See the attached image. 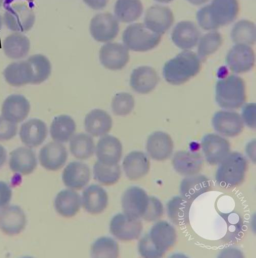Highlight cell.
Wrapping results in <instances>:
<instances>
[{
	"instance_id": "1",
	"label": "cell",
	"mask_w": 256,
	"mask_h": 258,
	"mask_svg": "<svg viewBox=\"0 0 256 258\" xmlns=\"http://www.w3.org/2000/svg\"><path fill=\"white\" fill-rule=\"evenodd\" d=\"M239 11L238 0H213L210 5L198 12L197 18L203 29L215 30L232 23L236 19Z\"/></svg>"
},
{
	"instance_id": "2",
	"label": "cell",
	"mask_w": 256,
	"mask_h": 258,
	"mask_svg": "<svg viewBox=\"0 0 256 258\" xmlns=\"http://www.w3.org/2000/svg\"><path fill=\"white\" fill-rule=\"evenodd\" d=\"M201 69L200 57L193 51L186 50L165 64L163 74L167 82L179 85L197 76Z\"/></svg>"
},
{
	"instance_id": "3",
	"label": "cell",
	"mask_w": 256,
	"mask_h": 258,
	"mask_svg": "<svg viewBox=\"0 0 256 258\" xmlns=\"http://www.w3.org/2000/svg\"><path fill=\"white\" fill-rule=\"evenodd\" d=\"M4 22L10 30L25 32L33 27L36 20L34 0H5Z\"/></svg>"
},
{
	"instance_id": "4",
	"label": "cell",
	"mask_w": 256,
	"mask_h": 258,
	"mask_svg": "<svg viewBox=\"0 0 256 258\" xmlns=\"http://www.w3.org/2000/svg\"><path fill=\"white\" fill-rule=\"evenodd\" d=\"M216 101L222 108L235 110L246 101L245 86L240 77L231 75L219 80L216 86Z\"/></svg>"
},
{
	"instance_id": "5",
	"label": "cell",
	"mask_w": 256,
	"mask_h": 258,
	"mask_svg": "<svg viewBox=\"0 0 256 258\" xmlns=\"http://www.w3.org/2000/svg\"><path fill=\"white\" fill-rule=\"evenodd\" d=\"M216 174L218 184L223 188H232L243 180L247 168V161L238 152L230 153L218 165Z\"/></svg>"
},
{
	"instance_id": "6",
	"label": "cell",
	"mask_w": 256,
	"mask_h": 258,
	"mask_svg": "<svg viewBox=\"0 0 256 258\" xmlns=\"http://www.w3.org/2000/svg\"><path fill=\"white\" fill-rule=\"evenodd\" d=\"M162 36L143 23H135L128 26L124 30L122 41L131 50L145 52L155 48L161 42Z\"/></svg>"
},
{
	"instance_id": "7",
	"label": "cell",
	"mask_w": 256,
	"mask_h": 258,
	"mask_svg": "<svg viewBox=\"0 0 256 258\" xmlns=\"http://www.w3.org/2000/svg\"><path fill=\"white\" fill-rule=\"evenodd\" d=\"M90 31L95 40L99 42H109L114 39L118 35L119 23L112 14H99L92 19Z\"/></svg>"
},
{
	"instance_id": "8",
	"label": "cell",
	"mask_w": 256,
	"mask_h": 258,
	"mask_svg": "<svg viewBox=\"0 0 256 258\" xmlns=\"http://www.w3.org/2000/svg\"><path fill=\"white\" fill-rule=\"evenodd\" d=\"M149 198L147 192L141 187L133 186L127 188L121 199L124 214L134 219L142 218L148 207Z\"/></svg>"
},
{
	"instance_id": "9",
	"label": "cell",
	"mask_w": 256,
	"mask_h": 258,
	"mask_svg": "<svg viewBox=\"0 0 256 258\" xmlns=\"http://www.w3.org/2000/svg\"><path fill=\"white\" fill-rule=\"evenodd\" d=\"M143 227L141 220L119 213L114 216L110 224L111 233L121 241H132L140 236Z\"/></svg>"
},
{
	"instance_id": "10",
	"label": "cell",
	"mask_w": 256,
	"mask_h": 258,
	"mask_svg": "<svg viewBox=\"0 0 256 258\" xmlns=\"http://www.w3.org/2000/svg\"><path fill=\"white\" fill-rule=\"evenodd\" d=\"M202 147L206 160L211 165H218L230 153L229 142L216 134L206 135Z\"/></svg>"
},
{
	"instance_id": "11",
	"label": "cell",
	"mask_w": 256,
	"mask_h": 258,
	"mask_svg": "<svg viewBox=\"0 0 256 258\" xmlns=\"http://www.w3.org/2000/svg\"><path fill=\"white\" fill-rule=\"evenodd\" d=\"M130 58L129 49L122 44L108 43L100 51V60L102 66L111 71L123 69Z\"/></svg>"
},
{
	"instance_id": "12",
	"label": "cell",
	"mask_w": 256,
	"mask_h": 258,
	"mask_svg": "<svg viewBox=\"0 0 256 258\" xmlns=\"http://www.w3.org/2000/svg\"><path fill=\"white\" fill-rule=\"evenodd\" d=\"M144 21L149 29L162 36L173 25L174 17L169 8L156 5L147 11Z\"/></svg>"
},
{
	"instance_id": "13",
	"label": "cell",
	"mask_w": 256,
	"mask_h": 258,
	"mask_svg": "<svg viewBox=\"0 0 256 258\" xmlns=\"http://www.w3.org/2000/svg\"><path fill=\"white\" fill-rule=\"evenodd\" d=\"M68 152L65 146L58 142H50L40 151L39 161L45 169L56 171L63 167L68 158Z\"/></svg>"
},
{
	"instance_id": "14",
	"label": "cell",
	"mask_w": 256,
	"mask_h": 258,
	"mask_svg": "<svg viewBox=\"0 0 256 258\" xmlns=\"http://www.w3.org/2000/svg\"><path fill=\"white\" fill-rule=\"evenodd\" d=\"M226 62L230 70L234 73L248 72L254 66V52L248 45L236 44L229 51Z\"/></svg>"
},
{
	"instance_id": "15",
	"label": "cell",
	"mask_w": 256,
	"mask_h": 258,
	"mask_svg": "<svg viewBox=\"0 0 256 258\" xmlns=\"http://www.w3.org/2000/svg\"><path fill=\"white\" fill-rule=\"evenodd\" d=\"M27 223L26 215L19 206L4 208L0 213V230L9 236H15L22 233Z\"/></svg>"
},
{
	"instance_id": "16",
	"label": "cell",
	"mask_w": 256,
	"mask_h": 258,
	"mask_svg": "<svg viewBox=\"0 0 256 258\" xmlns=\"http://www.w3.org/2000/svg\"><path fill=\"white\" fill-rule=\"evenodd\" d=\"M215 130L219 134L228 137L239 135L244 127L243 121L237 113L229 111L216 112L212 119Z\"/></svg>"
},
{
	"instance_id": "17",
	"label": "cell",
	"mask_w": 256,
	"mask_h": 258,
	"mask_svg": "<svg viewBox=\"0 0 256 258\" xmlns=\"http://www.w3.org/2000/svg\"><path fill=\"white\" fill-rule=\"evenodd\" d=\"M47 125L42 120L33 118L24 123L19 133L22 142L29 148L40 146L47 137Z\"/></svg>"
},
{
	"instance_id": "18",
	"label": "cell",
	"mask_w": 256,
	"mask_h": 258,
	"mask_svg": "<svg viewBox=\"0 0 256 258\" xmlns=\"http://www.w3.org/2000/svg\"><path fill=\"white\" fill-rule=\"evenodd\" d=\"M148 235L155 247L164 253L174 245L176 240L174 228L166 221L157 222Z\"/></svg>"
},
{
	"instance_id": "19",
	"label": "cell",
	"mask_w": 256,
	"mask_h": 258,
	"mask_svg": "<svg viewBox=\"0 0 256 258\" xmlns=\"http://www.w3.org/2000/svg\"><path fill=\"white\" fill-rule=\"evenodd\" d=\"M9 164L13 172L27 175L35 171L38 163L33 150L29 147H20L10 153Z\"/></svg>"
},
{
	"instance_id": "20",
	"label": "cell",
	"mask_w": 256,
	"mask_h": 258,
	"mask_svg": "<svg viewBox=\"0 0 256 258\" xmlns=\"http://www.w3.org/2000/svg\"><path fill=\"white\" fill-rule=\"evenodd\" d=\"M122 153V146L116 138L106 135L98 142L96 147V154L101 163L115 165L119 162Z\"/></svg>"
},
{
	"instance_id": "21",
	"label": "cell",
	"mask_w": 256,
	"mask_h": 258,
	"mask_svg": "<svg viewBox=\"0 0 256 258\" xmlns=\"http://www.w3.org/2000/svg\"><path fill=\"white\" fill-rule=\"evenodd\" d=\"M200 37V32L195 23L182 21L174 27L172 40L178 48L187 50L195 47Z\"/></svg>"
},
{
	"instance_id": "22",
	"label": "cell",
	"mask_w": 256,
	"mask_h": 258,
	"mask_svg": "<svg viewBox=\"0 0 256 258\" xmlns=\"http://www.w3.org/2000/svg\"><path fill=\"white\" fill-rule=\"evenodd\" d=\"M126 177L131 180H137L145 176L150 168L147 155L142 151H135L128 154L122 163Z\"/></svg>"
},
{
	"instance_id": "23",
	"label": "cell",
	"mask_w": 256,
	"mask_h": 258,
	"mask_svg": "<svg viewBox=\"0 0 256 258\" xmlns=\"http://www.w3.org/2000/svg\"><path fill=\"white\" fill-rule=\"evenodd\" d=\"M146 148L149 155L153 159L163 161L172 154L174 145L170 136L163 132H155L147 140Z\"/></svg>"
},
{
	"instance_id": "24",
	"label": "cell",
	"mask_w": 256,
	"mask_h": 258,
	"mask_svg": "<svg viewBox=\"0 0 256 258\" xmlns=\"http://www.w3.org/2000/svg\"><path fill=\"white\" fill-rule=\"evenodd\" d=\"M30 105L22 95L14 94L8 97L2 107V116L16 123L24 120L28 116Z\"/></svg>"
},
{
	"instance_id": "25",
	"label": "cell",
	"mask_w": 256,
	"mask_h": 258,
	"mask_svg": "<svg viewBox=\"0 0 256 258\" xmlns=\"http://www.w3.org/2000/svg\"><path fill=\"white\" fill-rule=\"evenodd\" d=\"M108 200L106 190L97 184L90 185L83 192L82 202L83 207L91 214L102 213L107 207Z\"/></svg>"
},
{
	"instance_id": "26",
	"label": "cell",
	"mask_w": 256,
	"mask_h": 258,
	"mask_svg": "<svg viewBox=\"0 0 256 258\" xmlns=\"http://www.w3.org/2000/svg\"><path fill=\"white\" fill-rule=\"evenodd\" d=\"M203 165V160L198 153L188 151H181L174 155L172 166L179 174L189 176L199 174Z\"/></svg>"
},
{
	"instance_id": "27",
	"label": "cell",
	"mask_w": 256,
	"mask_h": 258,
	"mask_svg": "<svg viewBox=\"0 0 256 258\" xmlns=\"http://www.w3.org/2000/svg\"><path fill=\"white\" fill-rule=\"evenodd\" d=\"M89 167L80 161H73L63 170L62 181L67 187L73 189H81L85 187L90 179Z\"/></svg>"
},
{
	"instance_id": "28",
	"label": "cell",
	"mask_w": 256,
	"mask_h": 258,
	"mask_svg": "<svg viewBox=\"0 0 256 258\" xmlns=\"http://www.w3.org/2000/svg\"><path fill=\"white\" fill-rule=\"evenodd\" d=\"M211 185V180L203 175L186 176L180 183V193L185 199L193 201L209 190Z\"/></svg>"
},
{
	"instance_id": "29",
	"label": "cell",
	"mask_w": 256,
	"mask_h": 258,
	"mask_svg": "<svg viewBox=\"0 0 256 258\" xmlns=\"http://www.w3.org/2000/svg\"><path fill=\"white\" fill-rule=\"evenodd\" d=\"M159 81L155 70L149 67H141L134 70L131 75L130 85L139 94H148L153 91Z\"/></svg>"
},
{
	"instance_id": "30",
	"label": "cell",
	"mask_w": 256,
	"mask_h": 258,
	"mask_svg": "<svg viewBox=\"0 0 256 258\" xmlns=\"http://www.w3.org/2000/svg\"><path fill=\"white\" fill-rule=\"evenodd\" d=\"M112 119L106 111L96 109L88 113L85 119V130L94 137L105 136L112 128Z\"/></svg>"
},
{
	"instance_id": "31",
	"label": "cell",
	"mask_w": 256,
	"mask_h": 258,
	"mask_svg": "<svg viewBox=\"0 0 256 258\" xmlns=\"http://www.w3.org/2000/svg\"><path fill=\"white\" fill-rule=\"evenodd\" d=\"M82 204L79 194L70 189L59 192L54 201L56 211L60 216L66 218L75 216L80 211Z\"/></svg>"
},
{
	"instance_id": "32",
	"label": "cell",
	"mask_w": 256,
	"mask_h": 258,
	"mask_svg": "<svg viewBox=\"0 0 256 258\" xmlns=\"http://www.w3.org/2000/svg\"><path fill=\"white\" fill-rule=\"evenodd\" d=\"M76 131V124L74 119L67 115H60L53 119L50 128V134L54 142H68Z\"/></svg>"
},
{
	"instance_id": "33",
	"label": "cell",
	"mask_w": 256,
	"mask_h": 258,
	"mask_svg": "<svg viewBox=\"0 0 256 258\" xmlns=\"http://www.w3.org/2000/svg\"><path fill=\"white\" fill-rule=\"evenodd\" d=\"M4 75L6 81L14 87L30 84L31 72L27 60L14 62L5 69Z\"/></svg>"
},
{
	"instance_id": "34",
	"label": "cell",
	"mask_w": 256,
	"mask_h": 258,
	"mask_svg": "<svg viewBox=\"0 0 256 258\" xmlns=\"http://www.w3.org/2000/svg\"><path fill=\"white\" fill-rule=\"evenodd\" d=\"M4 50L9 58L19 59L25 57L28 54L30 42L25 35L16 32L8 36L4 41Z\"/></svg>"
},
{
	"instance_id": "35",
	"label": "cell",
	"mask_w": 256,
	"mask_h": 258,
	"mask_svg": "<svg viewBox=\"0 0 256 258\" xmlns=\"http://www.w3.org/2000/svg\"><path fill=\"white\" fill-rule=\"evenodd\" d=\"M143 12L141 0H117L114 13L116 18L124 23H131L138 20Z\"/></svg>"
},
{
	"instance_id": "36",
	"label": "cell",
	"mask_w": 256,
	"mask_h": 258,
	"mask_svg": "<svg viewBox=\"0 0 256 258\" xmlns=\"http://www.w3.org/2000/svg\"><path fill=\"white\" fill-rule=\"evenodd\" d=\"M191 204L183 197H175L167 204L168 216L170 220L178 226L184 225L189 221Z\"/></svg>"
},
{
	"instance_id": "37",
	"label": "cell",
	"mask_w": 256,
	"mask_h": 258,
	"mask_svg": "<svg viewBox=\"0 0 256 258\" xmlns=\"http://www.w3.org/2000/svg\"><path fill=\"white\" fill-rule=\"evenodd\" d=\"M27 60L31 72V84H40L48 79L51 73V64L45 56L35 54L30 56Z\"/></svg>"
},
{
	"instance_id": "38",
	"label": "cell",
	"mask_w": 256,
	"mask_h": 258,
	"mask_svg": "<svg viewBox=\"0 0 256 258\" xmlns=\"http://www.w3.org/2000/svg\"><path fill=\"white\" fill-rule=\"evenodd\" d=\"M70 151L77 159L85 160L92 157L95 151L93 138L85 134H79L71 139Z\"/></svg>"
},
{
	"instance_id": "39",
	"label": "cell",
	"mask_w": 256,
	"mask_h": 258,
	"mask_svg": "<svg viewBox=\"0 0 256 258\" xmlns=\"http://www.w3.org/2000/svg\"><path fill=\"white\" fill-rule=\"evenodd\" d=\"M255 26L248 20H242L237 22L231 31V38L236 44L252 45L255 42Z\"/></svg>"
},
{
	"instance_id": "40",
	"label": "cell",
	"mask_w": 256,
	"mask_h": 258,
	"mask_svg": "<svg viewBox=\"0 0 256 258\" xmlns=\"http://www.w3.org/2000/svg\"><path fill=\"white\" fill-rule=\"evenodd\" d=\"M121 173L118 164L109 165L98 160L93 167L94 179L104 185H111L117 183L120 178Z\"/></svg>"
},
{
	"instance_id": "41",
	"label": "cell",
	"mask_w": 256,
	"mask_h": 258,
	"mask_svg": "<svg viewBox=\"0 0 256 258\" xmlns=\"http://www.w3.org/2000/svg\"><path fill=\"white\" fill-rule=\"evenodd\" d=\"M119 252L117 242L109 237H100L91 247V255L93 257H117Z\"/></svg>"
},
{
	"instance_id": "42",
	"label": "cell",
	"mask_w": 256,
	"mask_h": 258,
	"mask_svg": "<svg viewBox=\"0 0 256 258\" xmlns=\"http://www.w3.org/2000/svg\"><path fill=\"white\" fill-rule=\"evenodd\" d=\"M223 40L221 34L217 31H212L204 35L200 40L198 53L200 58L205 59L215 52L221 46Z\"/></svg>"
},
{
	"instance_id": "43",
	"label": "cell",
	"mask_w": 256,
	"mask_h": 258,
	"mask_svg": "<svg viewBox=\"0 0 256 258\" xmlns=\"http://www.w3.org/2000/svg\"><path fill=\"white\" fill-rule=\"evenodd\" d=\"M135 101L134 96L129 93L120 92L113 97L111 107L113 113L117 116H124L134 110Z\"/></svg>"
},
{
	"instance_id": "44",
	"label": "cell",
	"mask_w": 256,
	"mask_h": 258,
	"mask_svg": "<svg viewBox=\"0 0 256 258\" xmlns=\"http://www.w3.org/2000/svg\"><path fill=\"white\" fill-rule=\"evenodd\" d=\"M228 225V230L226 238L231 241L237 239L242 234V223L240 217L236 213H229L222 215Z\"/></svg>"
},
{
	"instance_id": "45",
	"label": "cell",
	"mask_w": 256,
	"mask_h": 258,
	"mask_svg": "<svg viewBox=\"0 0 256 258\" xmlns=\"http://www.w3.org/2000/svg\"><path fill=\"white\" fill-rule=\"evenodd\" d=\"M164 213V207L161 202L154 197H149V203L143 219L149 222L156 221Z\"/></svg>"
},
{
	"instance_id": "46",
	"label": "cell",
	"mask_w": 256,
	"mask_h": 258,
	"mask_svg": "<svg viewBox=\"0 0 256 258\" xmlns=\"http://www.w3.org/2000/svg\"><path fill=\"white\" fill-rule=\"evenodd\" d=\"M138 249L140 254L146 258H157L162 257L164 254L159 250L150 240L149 236L145 235L140 240Z\"/></svg>"
},
{
	"instance_id": "47",
	"label": "cell",
	"mask_w": 256,
	"mask_h": 258,
	"mask_svg": "<svg viewBox=\"0 0 256 258\" xmlns=\"http://www.w3.org/2000/svg\"><path fill=\"white\" fill-rule=\"evenodd\" d=\"M18 126L16 123L11 122L2 115L0 116V141H8L17 135Z\"/></svg>"
},
{
	"instance_id": "48",
	"label": "cell",
	"mask_w": 256,
	"mask_h": 258,
	"mask_svg": "<svg viewBox=\"0 0 256 258\" xmlns=\"http://www.w3.org/2000/svg\"><path fill=\"white\" fill-rule=\"evenodd\" d=\"M12 190L7 183L0 181V208L6 207L11 202Z\"/></svg>"
},
{
	"instance_id": "49",
	"label": "cell",
	"mask_w": 256,
	"mask_h": 258,
	"mask_svg": "<svg viewBox=\"0 0 256 258\" xmlns=\"http://www.w3.org/2000/svg\"><path fill=\"white\" fill-rule=\"evenodd\" d=\"M255 104H248L243 109L242 116L245 123L250 127H255Z\"/></svg>"
},
{
	"instance_id": "50",
	"label": "cell",
	"mask_w": 256,
	"mask_h": 258,
	"mask_svg": "<svg viewBox=\"0 0 256 258\" xmlns=\"http://www.w3.org/2000/svg\"><path fill=\"white\" fill-rule=\"evenodd\" d=\"M89 7L94 10H101L107 5L109 0H83Z\"/></svg>"
},
{
	"instance_id": "51",
	"label": "cell",
	"mask_w": 256,
	"mask_h": 258,
	"mask_svg": "<svg viewBox=\"0 0 256 258\" xmlns=\"http://www.w3.org/2000/svg\"><path fill=\"white\" fill-rule=\"evenodd\" d=\"M242 252L238 249L235 248H227L221 252V257H242Z\"/></svg>"
},
{
	"instance_id": "52",
	"label": "cell",
	"mask_w": 256,
	"mask_h": 258,
	"mask_svg": "<svg viewBox=\"0 0 256 258\" xmlns=\"http://www.w3.org/2000/svg\"><path fill=\"white\" fill-rule=\"evenodd\" d=\"M7 159V152L6 149L0 145V168L6 163Z\"/></svg>"
},
{
	"instance_id": "53",
	"label": "cell",
	"mask_w": 256,
	"mask_h": 258,
	"mask_svg": "<svg viewBox=\"0 0 256 258\" xmlns=\"http://www.w3.org/2000/svg\"><path fill=\"white\" fill-rule=\"evenodd\" d=\"M254 144L252 143V144H250L248 147L246 148V152L247 154L249 157V158L255 162V147H254Z\"/></svg>"
},
{
	"instance_id": "54",
	"label": "cell",
	"mask_w": 256,
	"mask_h": 258,
	"mask_svg": "<svg viewBox=\"0 0 256 258\" xmlns=\"http://www.w3.org/2000/svg\"><path fill=\"white\" fill-rule=\"evenodd\" d=\"M190 4L195 6H201L208 2V0H187Z\"/></svg>"
},
{
	"instance_id": "55",
	"label": "cell",
	"mask_w": 256,
	"mask_h": 258,
	"mask_svg": "<svg viewBox=\"0 0 256 258\" xmlns=\"http://www.w3.org/2000/svg\"><path fill=\"white\" fill-rule=\"evenodd\" d=\"M155 1L162 4H168L173 2V0H155Z\"/></svg>"
},
{
	"instance_id": "56",
	"label": "cell",
	"mask_w": 256,
	"mask_h": 258,
	"mask_svg": "<svg viewBox=\"0 0 256 258\" xmlns=\"http://www.w3.org/2000/svg\"><path fill=\"white\" fill-rule=\"evenodd\" d=\"M3 25V20L1 15H0V29H2Z\"/></svg>"
},
{
	"instance_id": "57",
	"label": "cell",
	"mask_w": 256,
	"mask_h": 258,
	"mask_svg": "<svg viewBox=\"0 0 256 258\" xmlns=\"http://www.w3.org/2000/svg\"><path fill=\"white\" fill-rule=\"evenodd\" d=\"M4 0H0V8H1L4 4Z\"/></svg>"
}]
</instances>
